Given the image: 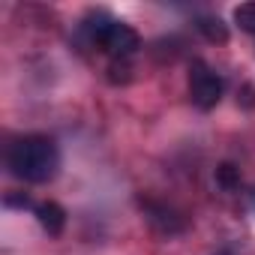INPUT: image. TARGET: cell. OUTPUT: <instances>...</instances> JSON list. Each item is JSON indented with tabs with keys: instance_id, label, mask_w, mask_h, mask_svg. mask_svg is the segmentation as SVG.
I'll use <instances>...</instances> for the list:
<instances>
[{
	"instance_id": "obj_2",
	"label": "cell",
	"mask_w": 255,
	"mask_h": 255,
	"mask_svg": "<svg viewBox=\"0 0 255 255\" xmlns=\"http://www.w3.org/2000/svg\"><path fill=\"white\" fill-rule=\"evenodd\" d=\"M222 90H225V84H222L219 72L210 69L204 60H195L189 66V96L198 108H204V111L216 108L222 99Z\"/></svg>"
},
{
	"instance_id": "obj_4",
	"label": "cell",
	"mask_w": 255,
	"mask_h": 255,
	"mask_svg": "<svg viewBox=\"0 0 255 255\" xmlns=\"http://www.w3.org/2000/svg\"><path fill=\"white\" fill-rule=\"evenodd\" d=\"M33 210H36V222L42 225L45 234L57 237V234L66 228V210H63L57 201H42V204H36Z\"/></svg>"
},
{
	"instance_id": "obj_3",
	"label": "cell",
	"mask_w": 255,
	"mask_h": 255,
	"mask_svg": "<svg viewBox=\"0 0 255 255\" xmlns=\"http://www.w3.org/2000/svg\"><path fill=\"white\" fill-rule=\"evenodd\" d=\"M99 48H102L108 57H114V60H129V57L141 48V36H138V30L129 27V24L111 21L108 30H105L102 39H99Z\"/></svg>"
},
{
	"instance_id": "obj_6",
	"label": "cell",
	"mask_w": 255,
	"mask_h": 255,
	"mask_svg": "<svg viewBox=\"0 0 255 255\" xmlns=\"http://www.w3.org/2000/svg\"><path fill=\"white\" fill-rule=\"evenodd\" d=\"M153 225H159L162 231H180L183 228V222H177V216L171 213V210H165V207H150V216H147Z\"/></svg>"
},
{
	"instance_id": "obj_10",
	"label": "cell",
	"mask_w": 255,
	"mask_h": 255,
	"mask_svg": "<svg viewBox=\"0 0 255 255\" xmlns=\"http://www.w3.org/2000/svg\"><path fill=\"white\" fill-rule=\"evenodd\" d=\"M216 255H231V252H228V249H225V252H216Z\"/></svg>"
},
{
	"instance_id": "obj_9",
	"label": "cell",
	"mask_w": 255,
	"mask_h": 255,
	"mask_svg": "<svg viewBox=\"0 0 255 255\" xmlns=\"http://www.w3.org/2000/svg\"><path fill=\"white\" fill-rule=\"evenodd\" d=\"M6 204L9 207H33V201H30V195H6Z\"/></svg>"
},
{
	"instance_id": "obj_1",
	"label": "cell",
	"mask_w": 255,
	"mask_h": 255,
	"mask_svg": "<svg viewBox=\"0 0 255 255\" xmlns=\"http://www.w3.org/2000/svg\"><path fill=\"white\" fill-rule=\"evenodd\" d=\"M6 165L27 183H48L60 168V150L48 135H24L9 147Z\"/></svg>"
},
{
	"instance_id": "obj_8",
	"label": "cell",
	"mask_w": 255,
	"mask_h": 255,
	"mask_svg": "<svg viewBox=\"0 0 255 255\" xmlns=\"http://www.w3.org/2000/svg\"><path fill=\"white\" fill-rule=\"evenodd\" d=\"M216 180H219V186L234 189V186L240 183V174H237V168H234L231 162H225V165H219V168H216Z\"/></svg>"
},
{
	"instance_id": "obj_7",
	"label": "cell",
	"mask_w": 255,
	"mask_h": 255,
	"mask_svg": "<svg viewBox=\"0 0 255 255\" xmlns=\"http://www.w3.org/2000/svg\"><path fill=\"white\" fill-rule=\"evenodd\" d=\"M234 24L246 33H255V3H240L234 9Z\"/></svg>"
},
{
	"instance_id": "obj_5",
	"label": "cell",
	"mask_w": 255,
	"mask_h": 255,
	"mask_svg": "<svg viewBox=\"0 0 255 255\" xmlns=\"http://www.w3.org/2000/svg\"><path fill=\"white\" fill-rule=\"evenodd\" d=\"M195 27H198V33H201L207 42H216V45L228 42V27H225L222 18H216V15H201V18L195 21Z\"/></svg>"
}]
</instances>
